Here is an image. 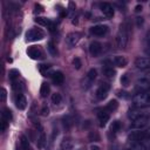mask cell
<instances>
[{"mask_svg": "<svg viewBox=\"0 0 150 150\" xmlns=\"http://www.w3.org/2000/svg\"><path fill=\"white\" fill-rule=\"evenodd\" d=\"M40 114H41V116H48V115H49V108L45 105V107L40 110Z\"/></svg>", "mask_w": 150, "mask_h": 150, "instance_id": "e575fe53", "label": "cell"}, {"mask_svg": "<svg viewBox=\"0 0 150 150\" xmlns=\"http://www.w3.org/2000/svg\"><path fill=\"white\" fill-rule=\"evenodd\" d=\"M46 135L43 134V132H41L40 135H39V137H38V141H36V145H38V148L39 149H43L45 148V145H46Z\"/></svg>", "mask_w": 150, "mask_h": 150, "instance_id": "603a6c76", "label": "cell"}, {"mask_svg": "<svg viewBox=\"0 0 150 150\" xmlns=\"http://www.w3.org/2000/svg\"><path fill=\"white\" fill-rule=\"evenodd\" d=\"M129 41V33H128V28L125 27V25L121 26V29L118 30L117 35H116V45L118 48H125Z\"/></svg>", "mask_w": 150, "mask_h": 150, "instance_id": "7a4b0ae2", "label": "cell"}, {"mask_svg": "<svg viewBox=\"0 0 150 150\" xmlns=\"http://www.w3.org/2000/svg\"><path fill=\"white\" fill-rule=\"evenodd\" d=\"M27 54L33 60H39V59H42L43 57V53H42L41 48L38 47V46H30V47H28Z\"/></svg>", "mask_w": 150, "mask_h": 150, "instance_id": "5b68a950", "label": "cell"}, {"mask_svg": "<svg viewBox=\"0 0 150 150\" xmlns=\"http://www.w3.org/2000/svg\"><path fill=\"white\" fill-rule=\"evenodd\" d=\"M141 116H143V114L139 112V110H137V109L129 110V112H128V117H129L131 121H135V120H137V118L141 117Z\"/></svg>", "mask_w": 150, "mask_h": 150, "instance_id": "7402d4cb", "label": "cell"}, {"mask_svg": "<svg viewBox=\"0 0 150 150\" xmlns=\"http://www.w3.org/2000/svg\"><path fill=\"white\" fill-rule=\"evenodd\" d=\"M96 75H97V71H96V69H94V68H91V69L87 73L86 80L83 81V87H84L86 89H88V88H90V87H91V84H93L94 80L96 79Z\"/></svg>", "mask_w": 150, "mask_h": 150, "instance_id": "ba28073f", "label": "cell"}, {"mask_svg": "<svg viewBox=\"0 0 150 150\" xmlns=\"http://www.w3.org/2000/svg\"><path fill=\"white\" fill-rule=\"evenodd\" d=\"M132 104L136 108H144L150 105V95L146 93H138L132 96Z\"/></svg>", "mask_w": 150, "mask_h": 150, "instance_id": "6da1fadb", "label": "cell"}, {"mask_svg": "<svg viewBox=\"0 0 150 150\" xmlns=\"http://www.w3.org/2000/svg\"><path fill=\"white\" fill-rule=\"evenodd\" d=\"M49 91H50V87L47 82H42L41 87H40V95L41 97H47L49 95Z\"/></svg>", "mask_w": 150, "mask_h": 150, "instance_id": "44dd1931", "label": "cell"}, {"mask_svg": "<svg viewBox=\"0 0 150 150\" xmlns=\"http://www.w3.org/2000/svg\"><path fill=\"white\" fill-rule=\"evenodd\" d=\"M35 22L38 23V25H41V26H49L50 25V22L52 21H49L48 19H46V18H36L35 19Z\"/></svg>", "mask_w": 150, "mask_h": 150, "instance_id": "4316f807", "label": "cell"}, {"mask_svg": "<svg viewBox=\"0 0 150 150\" xmlns=\"http://www.w3.org/2000/svg\"><path fill=\"white\" fill-rule=\"evenodd\" d=\"M135 66L138 69H146L150 67V59L149 57H137L135 60Z\"/></svg>", "mask_w": 150, "mask_h": 150, "instance_id": "4fadbf2b", "label": "cell"}, {"mask_svg": "<svg viewBox=\"0 0 150 150\" xmlns=\"http://www.w3.org/2000/svg\"><path fill=\"white\" fill-rule=\"evenodd\" d=\"M118 108V103H117V101L116 100H111L109 103H107V105L104 107V110L107 111V112H112V111H115L116 109Z\"/></svg>", "mask_w": 150, "mask_h": 150, "instance_id": "ffe728a7", "label": "cell"}, {"mask_svg": "<svg viewBox=\"0 0 150 150\" xmlns=\"http://www.w3.org/2000/svg\"><path fill=\"white\" fill-rule=\"evenodd\" d=\"M142 23H143V19L142 18H137V26H139Z\"/></svg>", "mask_w": 150, "mask_h": 150, "instance_id": "f35d334b", "label": "cell"}, {"mask_svg": "<svg viewBox=\"0 0 150 150\" xmlns=\"http://www.w3.org/2000/svg\"><path fill=\"white\" fill-rule=\"evenodd\" d=\"M15 105H16V108L20 109V110H23V109L27 107V100H26V97H25L22 94H20V93L15 96Z\"/></svg>", "mask_w": 150, "mask_h": 150, "instance_id": "5bb4252c", "label": "cell"}, {"mask_svg": "<svg viewBox=\"0 0 150 150\" xmlns=\"http://www.w3.org/2000/svg\"><path fill=\"white\" fill-rule=\"evenodd\" d=\"M80 38H81V34H80V33H77V32L69 33V34L67 35V39H66L67 45H68L70 48H71V47H74V46L80 41Z\"/></svg>", "mask_w": 150, "mask_h": 150, "instance_id": "8fae6325", "label": "cell"}, {"mask_svg": "<svg viewBox=\"0 0 150 150\" xmlns=\"http://www.w3.org/2000/svg\"><path fill=\"white\" fill-rule=\"evenodd\" d=\"M100 8L102 11V13L107 16V18H112L114 16V7L108 4V2H102L100 4Z\"/></svg>", "mask_w": 150, "mask_h": 150, "instance_id": "7c38bea8", "label": "cell"}, {"mask_svg": "<svg viewBox=\"0 0 150 150\" xmlns=\"http://www.w3.org/2000/svg\"><path fill=\"white\" fill-rule=\"evenodd\" d=\"M121 83L124 86V87H128L130 84V79H129V75L128 74H124L122 77H121Z\"/></svg>", "mask_w": 150, "mask_h": 150, "instance_id": "4dcf8cb0", "label": "cell"}, {"mask_svg": "<svg viewBox=\"0 0 150 150\" xmlns=\"http://www.w3.org/2000/svg\"><path fill=\"white\" fill-rule=\"evenodd\" d=\"M73 66H74V68H75V69H80V68H81V66H82L81 60H80L79 57H74V59H73Z\"/></svg>", "mask_w": 150, "mask_h": 150, "instance_id": "d6a6232c", "label": "cell"}, {"mask_svg": "<svg viewBox=\"0 0 150 150\" xmlns=\"http://www.w3.org/2000/svg\"><path fill=\"white\" fill-rule=\"evenodd\" d=\"M9 79H11V81L12 82H14L18 77H19V71L16 70V69H12V70H9Z\"/></svg>", "mask_w": 150, "mask_h": 150, "instance_id": "f546056e", "label": "cell"}, {"mask_svg": "<svg viewBox=\"0 0 150 150\" xmlns=\"http://www.w3.org/2000/svg\"><path fill=\"white\" fill-rule=\"evenodd\" d=\"M103 74H104L107 77H114L115 74H116V71H115L111 67H105V68L103 69Z\"/></svg>", "mask_w": 150, "mask_h": 150, "instance_id": "83f0119b", "label": "cell"}, {"mask_svg": "<svg viewBox=\"0 0 150 150\" xmlns=\"http://www.w3.org/2000/svg\"><path fill=\"white\" fill-rule=\"evenodd\" d=\"M108 32V26L105 25H95L90 28V33L95 36H103Z\"/></svg>", "mask_w": 150, "mask_h": 150, "instance_id": "9c48e42d", "label": "cell"}, {"mask_svg": "<svg viewBox=\"0 0 150 150\" xmlns=\"http://www.w3.org/2000/svg\"><path fill=\"white\" fill-rule=\"evenodd\" d=\"M52 81H53L54 84H57V86L62 84L63 81H64V75H63V73H62V71H54L53 75H52Z\"/></svg>", "mask_w": 150, "mask_h": 150, "instance_id": "9a60e30c", "label": "cell"}, {"mask_svg": "<svg viewBox=\"0 0 150 150\" xmlns=\"http://www.w3.org/2000/svg\"><path fill=\"white\" fill-rule=\"evenodd\" d=\"M28 149H29L28 138L25 135H21L19 138V150H28Z\"/></svg>", "mask_w": 150, "mask_h": 150, "instance_id": "d6986e66", "label": "cell"}, {"mask_svg": "<svg viewBox=\"0 0 150 150\" xmlns=\"http://www.w3.org/2000/svg\"><path fill=\"white\" fill-rule=\"evenodd\" d=\"M1 118H4V120H6L7 122H9V121L12 120V111H11L9 109H5L4 112L1 114Z\"/></svg>", "mask_w": 150, "mask_h": 150, "instance_id": "f1b7e54d", "label": "cell"}, {"mask_svg": "<svg viewBox=\"0 0 150 150\" xmlns=\"http://www.w3.org/2000/svg\"><path fill=\"white\" fill-rule=\"evenodd\" d=\"M47 48H48V52H49L52 55H56V48H55V46H54V43H53L52 41L48 42Z\"/></svg>", "mask_w": 150, "mask_h": 150, "instance_id": "1f68e13d", "label": "cell"}, {"mask_svg": "<svg viewBox=\"0 0 150 150\" xmlns=\"http://www.w3.org/2000/svg\"><path fill=\"white\" fill-rule=\"evenodd\" d=\"M146 53H148V54L150 55V48H148V50H146Z\"/></svg>", "mask_w": 150, "mask_h": 150, "instance_id": "7bdbcfd3", "label": "cell"}, {"mask_svg": "<svg viewBox=\"0 0 150 150\" xmlns=\"http://www.w3.org/2000/svg\"><path fill=\"white\" fill-rule=\"evenodd\" d=\"M148 46H149V48H150V38H149V40H148Z\"/></svg>", "mask_w": 150, "mask_h": 150, "instance_id": "b9f144b4", "label": "cell"}, {"mask_svg": "<svg viewBox=\"0 0 150 150\" xmlns=\"http://www.w3.org/2000/svg\"><path fill=\"white\" fill-rule=\"evenodd\" d=\"M73 149V143L69 138H64L61 142V150H71Z\"/></svg>", "mask_w": 150, "mask_h": 150, "instance_id": "cb8c5ba5", "label": "cell"}, {"mask_svg": "<svg viewBox=\"0 0 150 150\" xmlns=\"http://www.w3.org/2000/svg\"><path fill=\"white\" fill-rule=\"evenodd\" d=\"M142 136H143V141L144 139H150V127L142 130Z\"/></svg>", "mask_w": 150, "mask_h": 150, "instance_id": "836d02e7", "label": "cell"}, {"mask_svg": "<svg viewBox=\"0 0 150 150\" xmlns=\"http://www.w3.org/2000/svg\"><path fill=\"white\" fill-rule=\"evenodd\" d=\"M52 102H53L55 105H59V104L62 102V96H61V94H59V93L53 94V95H52Z\"/></svg>", "mask_w": 150, "mask_h": 150, "instance_id": "484cf974", "label": "cell"}, {"mask_svg": "<svg viewBox=\"0 0 150 150\" xmlns=\"http://www.w3.org/2000/svg\"><path fill=\"white\" fill-rule=\"evenodd\" d=\"M6 97H7V91L5 88H1V101L5 102L6 101Z\"/></svg>", "mask_w": 150, "mask_h": 150, "instance_id": "d590c367", "label": "cell"}, {"mask_svg": "<svg viewBox=\"0 0 150 150\" xmlns=\"http://www.w3.org/2000/svg\"><path fill=\"white\" fill-rule=\"evenodd\" d=\"M150 127V116H141L137 120L132 121L130 128L134 130H144Z\"/></svg>", "mask_w": 150, "mask_h": 150, "instance_id": "3957f363", "label": "cell"}, {"mask_svg": "<svg viewBox=\"0 0 150 150\" xmlns=\"http://www.w3.org/2000/svg\"><path fill=\"white\" fill-rule=\"evenodd\" d=\"M136 12H139V11H142V6H136V9H135Z\"/></svg>", "mask_w": 150, "mask_h": 150, "instance_id": "ab89813d", "label": "cell"}, {"mask_svg": "<svg viewBox=\"0 0 150 150\" xmlns=\"http://www.w3.org/2000/svg\"><path fill=\"white\" fill-rule=\"evenodd\" d=\"M114 63H115V66H117L120 68H124L128 64V60L125 59V56L117 55V56L114 57Z\"/></svg>", "mask_w": 150, "mask_h": 150, "instance_id": "e0dca14e", "label": "cell"}, {"mask_svg": "<svg viewBox=\"0 0 150 150\" xmlns=\"http://www.w3.org/2000/svg\"><path fill=\"white\" fill-rule=\"evenodd\" d=\"M43 36H45V33L40 28H30L26 33L27 41H38V40L43 39Z\"/></svg>", "mask_w": 150, "mask_h": 150, "instance_id": "277c9868", "label": "cell"}, {"mask_svg": "<svg viewBox=\"0 0 150 150\" xmlns=\"http://www.w3.org/2000/svg\"><path fill=\"white\" fill-rule=\"evenodd\" d=\"M90 150H100V146L96 144H91L90 145Z\"/></svg>", "mask_w": 150, "mask_h": 150, "instance_id": "8d00e7d4", "label": "cell"}, {"mask_svg": "<svg viewBox=\"0 0 150 150\" xmlns=\"http://www.w3.org/2000/svg\"><path fill=\"white\" fill-rule=\"evenodd\" d=\"M97 116H98V121H100V127H104L107 124V122L109 121V117H110L109 112H107L104 109L98 111Z\"/></svg>", "mask_w": 150, "mask_h": 150, "instance_id": "2e32d148", "label": "cell"}, {"mask_svg": "<svg viewBox=\"0 0 150 150\" xmlns=\"http://www.w3.org/2000/svg\"><path fill=\"white\" fill-rule=\"evenodd\" d=\"M39 70L42 75L45 76H52L53 75V70H52V66L50 64H40L39 66Z\"/></svg>", "mask_w": 150, "mask_h": 150, "instance_id": "ac0fdd59", "label": "cell"}, {"mask_svg": "<svg viewBox=\"0 0 150 150\" xmlns=\"http://www.w3.org/2000/svg\"><path fill=\"white\" fill-rule=\"evenodd\" d=\"M121 128H122L121 122H120V121H114V122L111 123V125H110V131H111L112 134H116V132H118V131L121 130Z\"/></svg>", "mask_w": 150, "mask_h": 150, "instance_id": "d4e9b609", "label": "cell"}, {"mask_svg": "<svg viewBox=\"0 0 150 150\" xmlns=\"http://www.w3.org/2000/svg\"><path fill=\"white\" fill-rule=\"evenodd\" d=\"M123 150H134V149H132V146H129V148H125V149H123Z\"/></svg>", "mask_w": 150, "mask_h": 150, "instance_id": "60d3db41", "label": "cell"}, {"mask_svg": "<svg viewBox=\"0 0 150 150\" xmlns=\"http://www.w3.org/2000/svg\"><path fill=\"white\" fill-rule=\"evenodd\" d=\"M143 76H144V77H145V79H146V80L150 82V70H148V71H146V73H145Z\"/></svg>", "mask_w": 150, "mask_h": 150, "instance_id": "74e56055", "label": "cell"}, {"mask_svg": "<svg viewBox=\"0 0 150 150\" xmlns=\"http://www.w3.org/2000/svg\"><path fill=\"white\" fill-rule=\"evenodd\" d=\"M109 89H110L109 83H107V82H102V83L98 86L97 90H96V97H97L98 100H104V98L107 97V95H108Z\"/></svg>", "mask_w": 150, "mask_h": 150, "instance_id": "8992f818", "label": "cell"}, {"mask_svg": "<svg viewBox=\"0 0 150 150\" xmlns=\"http://www.w3.org/2000/svg\"><path fill=\"white\" fill-rule=\"evenodd\" d=\"M76 150H83V149H81V148H80V149H76Z\"/></svg>", "mask_w": 150, "mask_h": 150, "instance_id": "ee69618b", "label": "cell"}, {"mask_svg": "<svg viewBox=\"0 0 150 150\" xmlns=\"http://www.w3.org/2000/svg\"><path fill=\"white\" fill-rule=\"evenodd\" d=\"M136 89L139 90V93H145L148 89H150V82L144 76H141L136 81Z\"/></svg>", "mask_w": 150, "mask_h": 150, "instance_id": "52a82bcc", "label": "cell"}, {"mask_svg": "<svg viewBox=\"0 0 150 150\" xmlns=\"http://www.w3.org/2000/svg\"><path fill=\"white\" fill-rule=\"evenodd\" d=\"M102 52V45L97 41H93L90 45H89V53L93 57H96L101 54Z\"/></svg>", "mask_w": 150, "mask_h": 150, "instance_id": "30bf717a", "label": "cell"}]
</instances>
